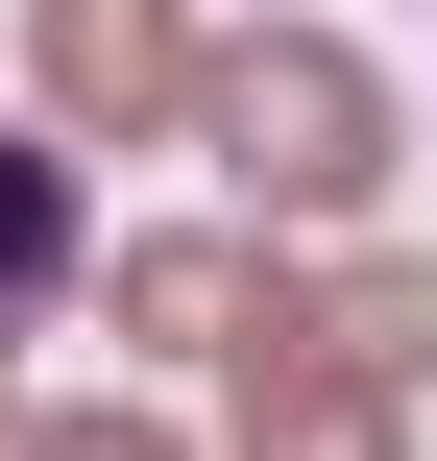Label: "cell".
Returning <instances> with one entry per match:
<instances>
[{
  "label": "cell",
  "instance_id": "6da1fadb",
  "mask_svg": "<svg viewBox=\"0 0 437 461\" xmlns=\"http://www.w3.org/2000/svg\"><path fill=\"white\" fill-rule=\"evenodd\" d=\"M195 146H219V194L292 243V219H365L389 194V73L341 49V24H243V49H195Z\"/></svg>",
  "mask_w": 437,
  "mask_h": 461
},
{
  "label": "cell",
  "instance_id": "7a4b0ae2",
  "mask_svg": "<svg viewBox=\"0 0 437 461\" xmlns=\"http://www.w3.org/2000/svg\"><path fill=\"white\" fill-rule=\"evenodd\" d=\"M24 73L73 146H146V122H195V0H24Z\"/></svg>",
  "mask_w": 437,
  "mask_h": 461
},
{
  "label": "cell",
  "instance_id": "3957f363",
  "mask_svg": "<svg viewBox=\"0 0 437 461\" xmlns=\"http://www.w3.org/2000/svg\"><path fill=\"white\" fill-rule=\"evenodd\" d=\"M243 461H414V438H389V389H365V365L316 340V292H292V316L243 340Z\"/></svg>",
  "mask_w": 437,
  "mask_h": 461
},
{
  "label": "cell",
  "instance_id": "277c9868",
  "mask_svg": "<svg viewBox=\"0 0 437 461\" xmlns=\"http://www.w3.org/2000/svg\"><path fill=\"white\" fill-rule=\"evenodd\" d=\"M122 316L195 340V365H243V340L292 316V267H268V243H122Z\"/></svg>",
  "mask_w": 437,
  "mask_h": 461
},
{
  "label": "cell",
  "instance_id": "5b68a950",
  "mask_svg": "<svg viewBox=\"0 0 437 461\" xmlns=\"http://www.w3.org/2000/svg\"><path fill=\"white\" fill-rule=\"evenodd\" d=\"M49 292H73V146H49V122H0V340H24Z\"/></svg>",
  "mask_w": 437,
  "mask_h": 461
},
{
  "label": "cell",
  "instance_id": "8992f818",
  "mask_svg": "<svg viewBox=\"0 0 437 461\" xmlns=\"http://www.w3.org/2000/svg\"><path fill=\"white\" fill-rule=\"evenodd\" d=\"M316 340H341L365 389H414V365H437V267H341V292H316Z\"/></svg>",
  "mask_w": 437,
  "mask_h": 461
},
{
  "label": "cell",
  "instance_id": "52a82bcc",
  "mask_svg": "<svg viewBox=\"0 0 437 461\" xmlns=\"http://www.w3.org/2000/svg\"><path fill=\"white\" fill-rule=\"evenodd\" d=\"M24 461H170V438H146V413H49Z\"/></svg>",
  "mask_w": 437,
  "mask_h": 461
},
{
  "label": "cell",
  "instance_id": "ba28073f",
  "mask_svg": "<svg viewBox=\"0 0 437 461\" xmlns=\"http://www.w3.org/2000/svg\"><path fill=\"white\" fill-rule=\"evenodd\" d=\"M0 461H24V438H0Z\"/></svg>",
  "mask_w": 437,
  "mask_h": 461
}]
</instances>
